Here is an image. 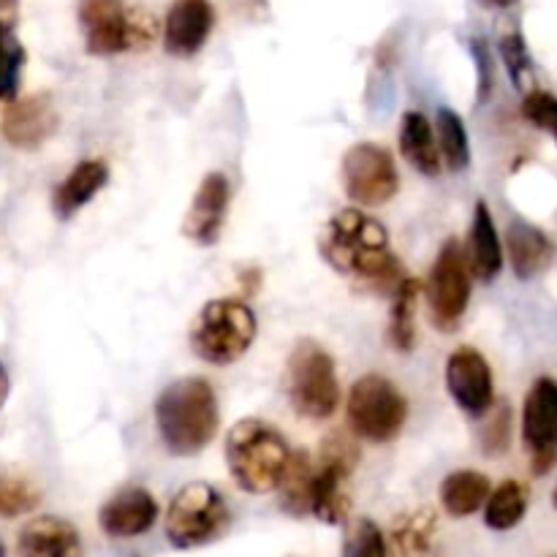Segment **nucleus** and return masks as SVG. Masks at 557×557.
<instances>
[{"label":"nucleus","mask_w":557,"mask_h":557,"mask_svg":"<svg viewBox=\"0 0 557 557\" xmlns=\"http://www.w3.org/2000/svg\"><path fill=\"white\" fill-rule=\"evenodd\" d=\"M321 256L335 272L373 288H395L406 281L403 264L389 248V232L368 212L348 207L332 215L321 232Z\"/></svg>","instance_id":"nucleus-1"},{"label":"nucleus","mask_w":557,"mask_h":557,"mask_svg":"<svg viewBox=\"0 0 557 557\" xmlns=\"http://www.w3.org/2000/svg\"><path fill=\"white\" fill-rule=\"evenodd\" d=\"M221 424L218 397L210 381L188 375L158 395L156 428L163 446L174 457H194L212 444Z\"/></svg>","instance_id":"nucleus-2"},{"label":"nucleus","mask_w":557,"mask_h":557,"mask_svg":"<svg viewBox=\"0 0 557 557\" xmlns=\"http://www.w3.org/2000/svg\"><path fill=\"white\" fill-rule=\"evenodd\" d=\"M292 449L281 430L261 419H243L226 435V466L239 490L267 495L281 487Z\"/></svg>","instance_id":"nucleus-3"},{"label":"nucleus","mask_w":557,"mask_h":557,"mask_svg":"<svg viewBox=\"0 0 557 557\" xmlns=\"http://www.w3.org/2000/svg\"><path fill=\"white\" fill-rule=\"evenodd\" d=\"M79 25L87 52L96 58L141 52L161 33L150 11L125 0H79Z\"/></svg>","instance_id":"nucleus-4"},{"label":"nucleus","mask_w":557,"mask_h":557,"mask_svg":"<svg viewBox=\"0 0 557 557\" xmlns=\"http://www.w3.org/2000/svg\"><path fill=\"white\" fill-rule=\"evenodd\" d=\"M259 321L248 302L234 297L210 299L190 326V348L207 364L226 368L253 346Z\"/></svg>","instance_id":"nucleus-5"},{"label":"nucleus","mask_w":557,"mask_h":557,"mask_svg":"<svg viewBox=\"0 0 557 557\" xmlns=\"http://www.w3.org/2000/svg\"><path fill=\"white\" fill-rule=\"evenodd\" d=\"M163 525L172 547L196 549L218 542L232 528V509L221 490L207 482H194L174 495Z\"/></svg>","instance_id":"nucleus-6"},{"label":"nucleus","mask_w":557,"mask_h":557,"mask_svg":"<svg viewBox=\"0 0 557 557\" xmlns=\"http://www.w3.org/2000/svg\"><path fill=\"white\" fill-rule=\"evenodd\" d=\"M408 419V400L395 381L379 373L354 381L346 403V422L357 438L389 444L400 435Z\"/></svg>","instance_id":"nucleus-7"},{"label":"nucleus","mask_w":557,"mask_h":557,"mask_svg":"<svg viewBox=\"0 0 557 557\" xmlns=\"http://www.w3.org/2000/svg\"><path fill=\"white\" fill-rule=\"evenodd\" d=\"M288 397L299 417L330 419L341 406L335 359L315 341H299L288 357Z\"/></svg>","instance_id":"nucleus-8"},{"label":"nucleus","mask_w":557,"mask_h":557,"mask_svg":"<svg viewBox=\"0 0 557 557\" xmlns=\"http://www.w3.org/2000/svg\"><path fill=\"white\" fill-rule=\"evenodd\" d=\"M471 283L473 272L468 264L466 248L460 239L449 237L441 245L428 283L430 315L441 332H455L460 326L468 302H471Z\"/></svg>","instance_id":"nucleus-9"},{"label":"nucleus","mask_w":557,"mask_h":557,"mask_svg":"<svg viewBox=\"0 0 557 557\" xmlns=\"http://www.w3.org/2000/svg\"><path fill=\"white\" fill-rule=\"evenodd\" d=\"M343 188L359 207H381L400 188L395 158L375 141H359L343 156Z\"/></svg>","instance_id":"nucleus-10"},{"label":"nucleus","mask_w":557,"mask_h":557,"mask_svg":"<svg viewBox=\"0 0 557 557\" xmlns=\"http://www.w3.org/2000/svg\"><path fill=\"white\" fill-rule=\"evenodd\" d=\"M357 446L343 438H330L321 444V460L315 466L313 495H310V515L326 525H343L351 511L348 498V479L357 468Z\"/></svg>","instance_id":"nucleus-11"},{"label":"nucleus","mask_w":557,"mask_h":557,"mask_svg":"<svg viewBox=\"0 0 557 557\" xmlns=\"http://www.w3.org/2000/svg\"><path fill=\"white\" fill-rule=\"evenodd\" d=\"M522 444L536 476L553 471L557 462V381H533L522 406Z\"/></svg>","instance_id":"nucleus-12"},{"label":"nucleus","mask_w":557,"mask_h":557,"mask_svg":"<svg viewBox=\"0 0 557 557\" xmlns=\"http://www.w3.org/2000/svg\"><path fill=\"white\" fill-rule=\"evenodd\" d=\"M446 389L468 417H484L493 408V370L482 351L460 346L446 359Z\"/></svg>","instance_id":"nucleus-13"},{"label":"nucleus","mask_w":557,"mask_h":557,"mask_svg":"<svg viewBox=\"0 0 557 557\" xmlns=\"http://www.w3.org/2000/svg\"><path fill=\"white\" fill-rule=\"evenodd\" d=\"M58 128V112L47 92H33L25 98L5 101L3 117H0V134L9 145L20 150H36Z\"/></svg>","instance_id":"nucleus-14"},{"label":"nucleus","mask_w":557,"mask_h":557,"mask_svg":"<svg viewBox=\"0 0 557 557\" xmlns=\"http://www.w3.org/2000/svg\"><path fill=\"white\" fill-rule=\"evenodd\" d=\"M228 201H232V183L223 172H210L201 180L188 215L183 221V234L190 243L210 248L221 239L223 223H226Z\"/></svg>","instance_id":"nucleus-15"},{"label":"nucleus","mask_w":557,"mask_h":557,"mask_svg":"<svg viewBox=\"0 0 557 557\" xmlns=\"http://www.w3.org/2000/svg\"><path fill=\"white\" fill-rule=\"evenodd\" d=\"M215 27L210 0H174L163 22V47L174 58H194Z\"/></svg>","instance_id":"nucleus-16"},{"label":"nucleus","mask_w":557,"mask_h":557,"mask_svg":"<svg viewBox=\"0 0 557 557\" xmlns=\"http://www.w3.org/2000/svg\"><path fill=\"white\" fill-rule=\"evenodd\" d=\"M158 522V500L145 487H125L114 493L98 511V525L112 539L145 536Z\"/></svg>","instance_id":"nucleus-17"},{"label":"nucleus","mask_w":557,"mask_h":557,"mask_svg":"<svg viewBox=\"0 0 557 557\" xmlns=\"http://www.w3.org/2000/svg\"><path fill=\"white\" fill-rule=\"evenodd\" d=\"M20 557H85L79 531L63 517L44 515L27 522L16 536Z\"/></svg>","instance_id":"nucleus-18"},{"label":"nucleus","mask_w":557,"mask_h":557,"mask_svg":"<svg viewBox=\"0 0 557 557\" xmlns=\"http://www.w3.org/2000/svg\"><path fill=\"white\" fill-rule=\"evenodd\" d=\"M506 250H509L511 270L520 281L542 275L553 264L555 245L542 228H536L528 221H515L506 232Z\"/></svg>","instance_id":"nucleus-19"},{"label":"nucleus","mask_w":557,"mask_h":557,"mask_svg":"<svg viewBox=\"0 0 557 557\" xmlns=\"http://www.w3.org/2000/svg\"><path fill=\"white\" fill-rule=\"evenodd\" d=\"M468 264L476 281L493 283L504 270V248H500L498 228L490 215L487 201H476L471 221V237H468Z\"/></svg>","instance_id":"nucleus-20"},{"label":"nucleus","mask_w":557,"mask_h":557,"mask_svg":"<svg viewBox=\"0 0 557 557\" xmlns=\"http://www.w3.org/2000/svg\"><path fill=\"white\" fill-rule=\"evenodd\" d=\"M400 152L419 174L438 177L441 174V150L433 134V123L422 112H406L400 120Z\"/></svg>","instance_id":"nucleus-21"},{"label":"nucleus","mask_w":557,"mask_h":557,"mask_svg":"<svg viewBox=\"0 0 557 557\" xmlns=\"http://www.w3.org/2000/svg\"><path fill=\"white\" fill-rule=\"evenodd\" d=\"M109 183V169L103 161H82L71 169L69 177L54 188L52 207L58 218H71L74 212H79L87 201H92V196Z\"/></svg>","instance_id":"nucleus-22"},{"label":"nucleus","mask_w":557,"mask_h":557,"mask_svg":"<svg viewBox=\"0 0 557 557\" xmlns=\"http://www.w3.org/2000/svg\"><path fill=\"white\" fill-rule=\"evenodd\" d=\"M490 493H493V484L482 471L462 468V471L449 473L441 482V506L449 517L462 520V517H471L479 509H484Z\"/></svg>","instance_id":"nucleus-23"},{"label":"nucleus","mask_w":557,"mask_h":557,"mask_svg":"<svg viewBox=\"0 0 557 557\" xmlns=\"http://www.w3.org/2000/svg\"><path fill=\"white\" fill-rule=\"evenodd\" d=\"M438 515L433 509H413L400 515L389 531V544L397 557H428L433 544Z\"/></svg>","instance_id":"nucleus-24"},{"label":"nucleus","mask_w":557,"mask_h":557,"mask_svg":"<svg viewBox=\"0 0 557 557\" xmlns=\"http://www.w3.org/2000/svg\"><path fill=\"white\" fill-rule=\"evenodd\" d=\"M528 500H531V495H528L525 484L517 482V479L500 482L484 504V522H487L490 531L504 533L520 525L525 520Z\"/></svg>","instance_id":"nucleus-25"},{"label":"nucleus","mask_w":557,"mask_h":557,"mask_svg":"<svg viewBox=\"0 0 557 557\" xmlns=\"http://www.w3.org/2000/svg\"><path fill=\"white\" fill-rule=\"evenodd\" d=\"M315 466L308 451H292L286 473L281 479V509L292 517L310 515V495H313Z\"/></svg>","instance_id":"nucleus-26"},{"label":"nucleus","mask_w":557,"mask_h":557,"mask_svg":"<svg viewBox=\"0 0 557 557\" xmlns=\"http://www.w3.org/2000/svg\"><path fill=\"white\" fill-rule=\"evenodd\" d=\"M422 286L417 277H406L392 294V319H389V341L397 351H411L417 341V299Z\"/></svg>","instance_id":"nucleus-27"},{"label":"nucleus","mask_w":557,"mask_h":557,"mask_svg":"<svg viewBox=\"0 0 557 557\" xmlns=\"http://www.w3.org/2000/svg\"><path fill=\"white\" fill-rule=\"evenodd\" d=\"M435 134H438V150L446 166L451 172H462L471 163V145H468V131L460 114L455 109H438Z\"/></svg>","instance_id":"nucleus-28"},{"label":"nucleus","mask_w":557,"mask_h":557,"mask_svg":"<svg viewBox=\"0 0 557 557\" xmlns=\"http://www.w3.org/2000/svg\"><path fill=\"white\" fill-rule=\"evenodd\" d=\"M341 557H389V544H386L379 522L368 520V517L348 522Z\"/></svg>","instance_id":"nucleus-29"},{"label":"nucleus","mask_w":557,"mask_h":557,"mask_svg":"<svg viewBox=\"0 0 557 557\" xmlns=\"http://www.w3.org/2000/svg\"><path fill=\"white\" fill-rule=\"evenodd\" d=\"M38 504H41V493L36 484L16 473H0V517L14 520V517L30 515Z\"/></svg>","instance_id":"nucleus-30"},{"label":"nucleus","mask_w":557,"mask_h":557,"mask_svg":"<svg viewBox=\"0 0 557 557\" xmlns=\"http://www.w3.org/2000/svg\"><path fill=\"white\" fill-rule=\"evenodd\" d=\"M27 52L16 33L0 36V101H11L20 90L22 69H25Z\"/></svg>","instance_id":"nucleus-31"},{"label":"nucleus","mask_w":557,"mask_h":557,"mask_svg":"<svg viewBox=\"0 0 557 557\" xmlns=\"http://www.w3.org/2000/svg\"><path fill=\"white\" fill-rule=\"evenodd\" d=\"M500 60H504L506 71H509L515 87H525L528 79H531V52H528V44L520 33H506L498 41Z\"/></svg>","instance_id":"nucleus-32"},{"label":"nucleus","mask_w":557,"mask_h":557,"mask_svg":"<svg viewBox=\"0 0 557 557\" xmlns=\"http://www.w3.org/2000/svg\"><path fill=\"white\" fill-rule=\"evenodd\" d=\"M487 422L482 430V449L484 455H504L511 444V408L509 403L493 406V413H484Z\"/></svg>","instance_id":"nucleus-33"},{"label":"nucleus","mask_w":557,"mask_h":557,"mask_svg":"<svg viewBox=\"0 0 557 557\" xmlns=\"http://www.w3.org/2000/svg\"><path fill=\"white\" fill-rule=\"evenodd\" d=\"M522 117L557 141V98L547 90H531L522 98Z\"/></svg>","instance_id":"nucleus-34"},{"label":"nucleus","mask_w":557,"mask_h":557,"mask_svg":"<svg viewBox=\"0 0 557 557\" xmlns=\"http://www.w3.org/2000/svg\"><path fill=\"white\" fill-rule=\"evenodd\" d=\"M473 60H476V74H479V101H487L490 90H493V54H490L487 41L482 36L471 41Z\"/></svg>","instance_id":"nucleus-35"},{"label":"nucleus","mask_w":557,"mask_h":557,"mask_svg":"<svg viewBox=\"0 0 557 557\" xmlns=\"http://www.w3.org/2000/svg\"><path fill=\"white\" fill-rule=\"evenodd\" d=\"M16 20H20V0H0V36L14 33Z\"/></svg>","instance_id":"nucleus-36"},{"label":"nucleus","mask_w":557,"mask_h":557,"mask_svg":"<svg viewBox=\"0 0 557 557\" xmlns=\"http://www.w3.org/2000/svg\"><path fill=\"white\" fill-rule=\"evenodd\" d=\"M9 389H11L9 373H5V368H3V364H0V408H3L5 397H9Z\"/></svg>","instance_id":"nucleus-37"},{"label":"nucleus","mask_w":557,"mask_h":557,"mask_svg":"<svg viewBox=\"0 0 557 557\" xmlns=\"http://www.w3.org/2000/svg\"><path fill=\"white\" fill-rule=\"evenodd\" d=\"M484 5H490V9H509V5H515L517 0H482Z\"/></svg>","instance_id":"nucleus-38"},{"label":"nucleus","mask_w":557,"mask_h":557,"mask_svg":"<svg viewBox=\"0 0 557 557\" xmlns=\"http://www.w3.org/2000/svg\"><path fill=\"white\" fill-rule=\"evenodd\" d=\"M0 557H5V547H3V542H0Z\"/></svg>","instance_id":"nucleus-39"},{"label":"nucleus","mask_w":557,"mask_h":557,"mask_svg":"<svg viewBox=\"0 0 557 557\" xmlns=\"http://www.w3.org/2000/svg\"><path fill=\"white\" fill-rule=\"evenodd\" d=\"M553 504H555V509H557V487H555V493H553Z\"/></svg>","instance_id":"nucleus-40"}]
</instances>
